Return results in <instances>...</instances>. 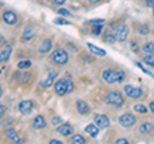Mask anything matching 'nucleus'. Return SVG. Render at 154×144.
<instances>
[{"instance_id":"20","label":"nucleus","mask_w":154,"mask_h":144,"mask_svg":"<svg viewBox=\"0 0 154 144\" xmlns=\"http://www.w3.org/2000/svg\"><path fill=\"white\" fill-rule=\"evenodd\" d=\"M85 131L88 133L90 136L96 138L98 136V134H99V127L96 126V125H94V124H90V125H88V126L85 127Z\"/></svg>"},{"instance_id":"33","label":"nucleus","mask_w":154,"mask_h":144,"mask_svg":"<svg viewBox=\"0 0 154 144\" xmlns=\"http://www.w3.org/2000/svg\"><path fill=\"white\" fill-rule=\"evenodd\" d=\"M89 23H90V25H93V26H95V25H102V23H104V20H90Z\"/></svg>"},{"instance_id":"44","label":"nucleus","mask_w":154,"mask_h":144,"mask_svg":"<svg viewBox=\"0 0 154 144\" xmlns=\"http://www.w3.org/2000/svg\"><path fill=\"white\" fill-rule=\"evenodd\" d=\"M2 95H3V89L0 88V97H2Z\"/></svg>"},{"instance_id":"25","label":"nucleus","mask_w":154,"mask_h":144,"mask_svg":"<svg viewBox=\"0 0 154 144\" xmlns=\"http://www.w3.org/2000/svg\"><path fill=\"white\" fill-rule=\"evenodd\" d=\"M130 48H131V50L134 53H139L140 52V45H139V41L136 39H132L130 41Z\"/></svg>"},{"instance_id":"1","label":"nucleus","mask_w":154,"mask_h":144,"mask_svg":"<svg viewBox=\"0 0 154 144\" xmlns=\"http://www.w3.org/2000/svg\"><path fill=\"white\" fill-rule=\"evenodd\" d=\"M103 80L108 84H114V83H122L126 79V74L122 70H104L103 71Z\"/></svg>"},{"instance_id":"24","label":"nucleus","mask_w":154,"mask_h":144,"mask_svg":"<svg viewBox=\"0 0 154 144\" xmlns=\"http://www.w3.org/2000/svg\"><path fill=\"white\" fill-rule=\"evenodd\" d=\"M104 41H105V42H108V44H113V42L116 41L114 32H110V31H108V32L104 35Z\"/></svg>"},{"instance_id":"13","label":"nucleus","mask_w":154,"mask_h":144,"mask_svg":"<svg viewBox=\"0 0 154 144\" xmlns=\"http://www.w3.org/2000/svg\"><path fill=\"white\" fill-rule=\"evenodd\" d=\"M57 133L60 134V135H63V136H68L73 133V127H72L69 124H63L57 129Z\"/></svg>"},{"instance_id":"17","label":"nucleus","mask_w":154,"mask_h":144,"mask_svg":"<svg viewBox=\"0 0 154 144\" xmlns=\"http://www.w3.org/2000/svg\"><path fill=\"white\" fill-rule=\"evenodd\" d=\"M11 54H12V48L5 46L2 52H0V63H5V62L9 59Z\"/></svg>"},{"instance_id":"36","label":"nucleus","mask_w":154,"mask_h":144,"mask_svg":"<svg viewBox=\"0 0 154 144\" xmlns=\"http://www.w3.org/2000/svg\"><path fill=\"white\" fill-rule=\"evenodd\" d=\"M141 2L145 4V5H148V7H152V5H154V0H141Z\"/></svg>"},{"instance_id":"38","label":"nucleus","mask_w":154,"mask_h":144,"mask_svg":"<svg viewBox=\"0 0 154 144\" xmlns=\"http://www.w3.org/2000/svg\"><path fill=\"white\" fill-rule=\"evenodd\" d=\"M117 144H125V143H128L127 139H117V142H116Z\"/></svg>"},{"instance_id":"26","label":"nucleus","mask_w":154,"mask_h":144,"mask_svg":"<svg viewBox=\"0 0 154 144\" xmlns=\"http://www.w3.org/2000/svg\"><path fill=\"white\" fill-rule=\"evenodd\" d=\"M135 112H137V113H140V114H146L148 113V108L145 107V105H143V104H135Z\"/></svg>"},{"instance_id":"3","label":"nucleus","mask_w":154,"mask_h":144,"mask_svg":"<svg viewBox=\"0 0 154 144\" xmlns=\"http://www.w3.org/2000/svg\"><path fill=\"white\" fill-rule=\"evenodd\" d=\"M50 59H51L53 63H55L58 66H63L68 62L69 57H68V53H67L64 49H57L51 53Z\"/></svg>"},{"instance_id":"19","label":"nucleus","mask_w":154,"mask_h":144,"mask_svg":"<svg viewBox=\"0 0 154 144\" xmlns=\"http://www.w3.org/2000/svg\"><path fill=\"white\" fill-rule=\"evenodd\" d=\"M51 49V40L50 39H45L42 41V44L40 45L38 48V53H41V54H46V53H49Z\"/></svg>"},{"instance_id":"28","label":"nucleus","mask_w":154,"mask_h":144,"mask_svg":"<svg viewBox=\"0 0 154 144\" xmlns=\"http://www.w3.org/2000/svg\"><path fill=\"white\" fill-rule=\"evenodd\" d=\"M17 67L19 70H26V68H28V67H31V61H21V62H18Z\"/></svg>"},{"instance_id":"9","label":"nucleus","mask_w":154,"mask_h":144,"mask_svg":"<svg viewBox=\"0 0 154 144\" xmlns=\"http://www.w3.org/2000/svg\"><path fill=\"white\" fill-rule=\"evenodd\" d=\"M2 18H3V21L5 22L7 25H16V23L18 22L17 14L13 13L12 11H5V12H3Z\"/></svg>"},{"instance_id":"2","label":"nucleus","mask_w":154,"mask_h":144,"mask_svg":"<svg viewBox=\"0 0 154 144\" xmlns=\"http://www.w3.org/2000/svg\"><path fill=\"white\" fill-rule=\"evenodd\" d=\"M73 89H75V85L71 79H60L54 84V92L57 95H59V97H62V95H64V94L72 93Z\"/></svg>"},{"instance_id":"37","label":"nucleus","mask_w":154,"mask_h":144,"mask_svg":"<svg viewBox=\"0 0 154 144\" xmlns=\"http://www.w3.org/2000/svg\"><path fill=\"white\" fill-rule=\"evenodd\" d=\"M53 2H54L55 5H62V4H64L67 0H53Z\"/></svg>"},{"instance_id":"22","label":"nucleus","mask_w":154,"mask_h":144,"mask_svg":"<svg viewBox=\"0 0 154 144\" xmlns=\"http://www.w3.org/2000/svg\"><path fill=\"white\" fill-rule=\"evenodd\" d=\"M69 143H73V144H84L86 143L85 138L82 135H79V134H76V135H73L71 139H69Z\"/></svg>"},{"instance_id":"35","label":"nucleus","mask_w":154,"mask_h":144,"mask_svg":"<svg viewBox=\"0 0 154 144\" xmlns=\"http://www.w3.org/2000/svg\"><path fill=\"white\" fill-rule=\"evenodd\" d=\"M5 112H7V107L5 105H3V104H0V118L5 114Z\"/></svg>"},{"instance_id":"14","label":"nucleus","mask_w":154,"mask_h":144,"mask_svg":"<svg viewBox=\"0 0 154 144\" xmlns=\"http://www.w3.org/2000/svg\"><path fill=\"white\" fill-rule=\"evenodd\" d=\"M32 107H33V104H32L31 100H22L18 105V109L21 113H30Z\"/></svg>"},{"instance_id":"29","label":"nucleus","mask_w":154,"mask_h":144,"mask_svg":"<svg viewBox=\"0 0 154 144\" xmlns=\"http://www.w3.org/2000/svg\"><path fill=\"white\" fill-rule=\"evenodd\" d=\"M54 23L55 25H64V26H68V25H71V22L69 21H67V20H63V18H55L54 20Z\"/></svg>"},{"instance_id":"5","label":"nucleus","mask_w":154,"mask_h":144,"mask_svg":"<svg viewBox=\"0 0 154 144\" xmlns=\"http://www.w3.org/2000/svg\"><path fill=\"white\" fill-rule=\"evenodd\" d=\"M128 33H130V27L125 23H121L116 27L114 30V36H116V41L118 42H125L128 37Z\"/></svg>"},{"instance_id":"30","label":"nucleus","mask_w":154,"mask_h":144,"mask_svg":"<svg viewBox=\"0 0 154 144\" xmlns=\"http://www.w3.org/2000/svg\"><path fill=\"white\" fill-rule=\"evenodd\" d=\"M102 30H103L102 25H95L93 27V33L94 35H100V33H102Z\"/></svg>"},{"instance_id":"42","label":"nucleus","mask_w":154,"mask_h":144,"mask_svg":"<svg viewBox=\"0 0 154 144\" xmlns=\"http://www.w3.org/2000/svg\"><path fill=\"white\" fill-rule=\"evenodd\" d=\"M88 2H89L90 4H96L98 2H100V0H88Z\"/></svg>"},{"instance_id":"32","label":"nucleus","mask_w":154,"mask_h":144,"mask_svg":"<svg viewBox=\"0 0 154 144\" xmlns=\"http://www.w3.org/2000/svg\"><path fill=\"white\" fill-rule=\"evenodd\" d=\"M58 13L62 14V16H66V17H72V13L67 9H58Z\"/></svg>"},{"instance_id":"12","label":"nucleus","mask_w":154,"mask_h":144,"mask_svg":"<svg viewBox=\"0 0 154 144\" xmlns=\"http://www.w3.org/2000/svg\"><path fill=\"white\" fill-rule=\"evenodd\" d=\"M57 76H58V72L50 71L49 75H48V77H46L45 80H42L41 83H40V85L42 86V88H49V86H50L53 83H54V80L57 79Z\"/></svg>"},{"instance_id":"39","label":"nucleus","mask_w":154,"mask_h":144,"mask_svg":"<svg viewBox=\"0 0 154 144\" xmlns=\"http://www.w3.org/2000/svg\"><path fill=\"white\" fill-rule=\"evenodd\" d=\"M149 109H150L152 113H154V100H152V102L149 103Z\"/></svg>"},{"instance_id":"10","label":"nucleus","mask_w":154,"mask_h":144,"mask_svg":"<svg viewBox=\"0 0 154 144\" xmlns=\"http://www.w3.org/2000/svg\"><path fill=\"white\" fill-rule=\"evenodd\" d=\"M153 131H154V124L153 122L145 121L139 126V133H140L141 135H146V134H150Z\"/></svg>"},{"instance_id":"40","label":"nucleus","mask_w":154,"mask_h":144,"mask_svg":"<svg viewBox=\"0 0 154 144\" xmlns=\"http://www.w3.org/2000/svg\"><path fill=\"white\" fill-rule=\"evenodd\" d=\"M62 122V120L59 118V117H54V118H53V124H54V125H58V124H60Z\"/></svg>"},{"instance_id":"34","label":"nucleus","mask_w":154,"mask_h":144,"mask_svg":"<svg viewBox=\"0 0 154 144\" xmlns=\"http://www.w3.org/2000/svg\"><path fill=\"white\" fill-rule=\"evenodd\" d=\"M136 64H137L139 67H140V68H141V70H143L144 72H145V74H146V75H149V76H150V77H153V79H154V75L152 74V72H150V71H148L146 68H144V67H143V64H141V63H136Z\"/></svg>"},{"instance_id":"7","label":"nucleus","mask_w":154,"mask_h":144,"mask_svg":"<svg viewBox=\"0 0 154 144\" xmlns=\"http://www.w3.org/2000/svg\"><path fill=\"white\" fill-rule=\"evenodd\" d=\"M125 93L127 97L132 98V99H139L143 97V90L140 88H135L132 85H126L125 86Z\"/></svg>"},{"instance_id":"21","label":"nucleus","mask_w":154,"mask_h":144,"mask_svg":"<svg viewBox=\"0 0 154 144\" xmlns=\"http://www.w3.org/2000/svg\"><path fill=\"white\" fill-rule=\"evenodd\" d=\"M88 48L91 50V53H94V54H96V55H99V57H104L107 53H105V50H103V49H100V48H98V46H95V45H93V44H88Z\"/></svg>"},{"instance_id":"43","label":"nucleus","mask_w":154,"mask_h":144,"mask_svg":"<svg viewBox=\"0 0 154 144\" xmlns=\"http://www.w3.org/2000/svg\"><path fill=\"white\" fill-rule=\"evenodd\" d=\"M0 44H4V39H3L2 36H0Z\"/></svg>"},{"instance_id":"6","label":"nucleus","mask_w":154,"mask_h":144,"mask_svg":"<svg viewBox=\"0 0 154 144\" xmlns=\"http://www.w3.org/2000/svg\"><path fill=\"white\" fill-rule=\"evenodd\" d=\"M136 117L134 116L132 113H123L122 116H119V118H118V122H119V125L121 126H123V127H132L135 124H136Z\"/></svg>"},{"instance_id":"41","label":"nucleus","mask_w":154,"mask_h":144,"mask_svg":"<svg viewBox=\"0 0 154 144\" xmlns=\"http://www.w3.org/2000/svg\"><path fill=\"white\" fill-rule=\"evenodd\" d=\"M50 144H63L60 140H57V139H51L50 140Z\"/></svg>"},{"instance_id":"8","label":"nucleus","mask_w":154,"mask_h":144,"mask_svg":"<svg viewBox=\"0 0 154 144\" xmlns=\"http://www.w3.org/2000/svg\"><path fill=\"white\" fill-rule=\"evenodd\" d=\"M94 122L99 129H107V127H109V125H110L109 118L105 116V114H102V113H96L95 114L94 116Z\"/></svg>"},{"instance_id":"11","label":"nucleus","mask_w":154,"mask_h":144,"mask_svg":"<svg viewBox=\"0 0 154 144\" xmlns=\"http://www.w3.org/2000/svg\"><path fill=\"white\" fill-rule=\"evenodd\" d=\"M76 107H77V111H79L80 114H89L91 112V108H90V105L84 102V100H77V103H76Z\"/></svg>"},{"instance_id":"15","label":"nucleus","mask_w":154,"mask_h":144,"mask_svg":"<svg viewBox=\"0 0 154 144\" xmlns=\"http://www.w3.org/2000/svg\"><path fill=\"white\" fill-rule=\"evenodd\" d=\"M5 135H7L9 139H11V140L16 142V143H22V142H23L22 138L16 133V130H14V129H7V130H5Z\"/></svg>"},{"instance_id":"4","label":"nucleus","mask_w":154,"mask_h":144,"mask_svg":"<svg viewBox=\"0 0 154 144\" xmlns=\"http://www.w3.org/2000/svg\"><path fill=\"white\" fill-rule=\"evenodd\" d=\"M105 103L109 105H114V107H121L123 104L125 99L122 97V94L119 92H110L105 95Z\"/></svg>"},{"instance_id":"31","label":"nucleus","mask_w":154,"mask_h":144,"mask_svg":"<svg viewBox=\"0 0 154 144\" xmlns=\"http://www.w3.org/2000/svg\"><path fill=\"white\" fill-rule=\"evenodd\" d=\"M149 27L148 26H144V25H141V26H139V32L141 33V35H146V33H149Z\"/></svg>"},{"instance_id":"27","label":"nucleus","mask_w":154,"mask_h":144,"mask_svg":"<svg viewBox=\"0 0 154 144\" xmlns=\"http://www.w3.org/2000/svg\"><path fill=\"white\" fill-rule=\"evenodd\" d=\"M143 61H144V63L148 66H154V54H145Z\"/></svg>"},{"instance_id":"18","label":"nucleus","mask_w":154,"mask_h":144,"mask_svg":"<svg viewBox=\"0 0 154 144\" xmlns=\"http://www.w3.org/2000/svg\"><path fill=\"white\" fill-rule=\"evenodd\" d=\"M35 30H33V27L32 26H28L26 27V30L25 32H23V35H22V41H30L33 36H35Z\"/></svg>"},{"instance_id":"45","label":"nucleus","mask_w":154,"mask_h":144,"mask_svg":"<svg viewBox=\"0 0 154 144\" xmlns=\"http://www.w3.org/2000/svg\"><path fill=\"white\" fill-rule=\"evenodd\" d=\"M153 14H154V9H153Z\"/></svg>"},{"instance_id":"16","label":"nucleus","mask_w":154,"mask_h":144,"mask_svg":"<svg viewBox=\"0 0 154 144\" xmlns=\"http://www.w3.org/2000/svg\"><path fill=\"white\" fill-rule=\"evenodd\" d=\"M32 126L35 129H44L46 126V121L44 116H41V114H38V116H36L35 118H33V122H32Z\"/></svg>"},{"instance_id":"23","label":"nucleus","mask_w":154,"mask_h":144,"mask_svg":"<svg viewBox=\"0 0 154 144\" xmlns=\"http://www.w3.org/2000/svg\"><path fill=\"white\" fill-rule=\"evenodd\" d=\"M143 50L145 54H154V42H146L143 46Z\"/></svg>"}]
</instances>
